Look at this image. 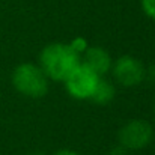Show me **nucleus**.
Here are the masks:
<instances>
[{
	"mask_svg": "<svg viewBox=\"0 0 155 155\" xmlns=\"http://www.w3.org/2000/svg\"><path fill=\"white\" fill-rule=\"evenodd\" d=\"M80 62V56L72 51L68 44L53 42L41 50L38 66L42 69L48 80L63 81Z\"/></svg>",
	"mask_w": 155,
	"mask_h": 155,
	"instance_id": "1",
	"label": "nucleus"
},
{
	"mask_svg": "<svg viewBox=\"0 0 155 155\" xmlns=\"http://www.w3.org/2000/svg\"><path fill=\"white\" fill-rule=\"evenodd\" d=\"M11 81L14 89L27 98H42L48 92V78L35 63H20L14 68Z\"/></svg>",
	"mask_w": 155,
	"mask_h": 155,
	"instance_id": "2",
	"label": "nucleus"
},
{
	"mask_svg": "<svg viewBox=\"0 0 155 155\" xmlns=\"http://www.w3.org/2000/svg\"><path fill=\"white\" fill-rule=\"evenodd\" d=\"M100 78L101 77L95 71H92L87 65L80 62L68 74L63 83H65V89L69 97H72L74 100L84 101V100H91Z\"/></svg>",
	"mask_w": 155,
	"mask_h": 155,
	"instance_id": "3",
	"label": "nucleus"
},
{
	"mask_svg": "<svg viewBox=\"0 0 155 155\" xmlns=\"http://www.w3.org/2000/svg\"><path fill=\"white\" fill-rule=\"evenodd\" d=\"M154 139V128L148 120L133 119L127 122L117 133V140L127 151H137L146 148Z\"/></svg>",
	"mask_w": 155,
	"mask_h": 155,
	"instance_id": "4",
	"label": "nucleus"
},
{
	"mask_svg": "<svg viewBox=\"0 0 155 155\" xmlns=\"http://www.w3.org/2000/svg\"><path fill=\"white\" fill-rule=\"evenodd\" d=\"M111 72H113L114 80L119 84L125 87H133V86L140 84L145 80L146 68L139 59L125 54V56L117 57L116 62H113Z\"/></svg>",
	"mask_w": 155,
	"mask_h": 155,
	"instance_id": "5",
	"label": "nucleus"
},
{
	"mask_svg": "<svg viewBox=\"0 0 155 155\" xmlns=\"http://www.w3.org/2000/svg\"><path fill=\"white\" fill-rule=\"evenodd\" d=\"M83 63L101 77L111 69L113 60L110 53L101 47H87V50L83 53Z\"/></svg>",
	"mask_w": 155,
	"mask_h": 155,
	"instance_id": "6",
	"label": "nucleus"
},
{
	"mask_svg": "<svg viewBox=\"0 0 155 155\" xmlns=\"http://www.w3.org/2000/svg\"><path fill=\"white\" fill-rule=\"evenodd\" d=\"M114 95H116V91H114V86L108 81V80H104L100 78L98 80V84L91 97V101L98 105H107L114 100Z\"/></svg>",
	"mask_w": 155,
	"mask_h": 155,
	"instance_id": "7",
	"label": "nucleus"
},
{
	"mask_svg": "<svg viewBox=\"0 0 155 155\" xmlns=\"http://www.w3.org/2000/svg\"><path fill=\"white\" fill-rule=\"evenodd\" d=\"M71 48H72V51H75L78 56H81L83 53L87 50V47H89V44H87V41L84 39V38H81V36H77V38H74L69 44H68Z\"/></svg>",
	"mask_w": 155,
	"mask_h": 155,
	"instance_id": "8",
	"label": "nucleus"
},
{
	"mask_svg": "<svg viewBox=\"0 0 155 155\" xmlns=\"http://www.w3.org/2000/svg\"><path fill=\"white\" fill-rule=\"evenodd\" d=\"M142 8L143 12L155 21V0H142Z\"/></svg>",
	"mask_w": 155,
	"mask_h": 155,
	"instance_id": "9",
	"label": "nucleus"
},
{
	"mask_svg": "<svg viewBox=\"0 0 155 155\" xmlns=\"http://www.w3.org/2000/svg\"><path fill=\"white\" fill-rule=\"evenodd\" d=\"M145 78L148 81H151L152 84H155V65L146 68V72H145Z\"/></svg>",
	"mask_w": 155,
	"mask_h": 155,
	"instance_id": "10",
	"label": "nucleus"
},
{
	"mask_svg": "<svg viewBox=\"0 0 155 155\" xmlns=\"http://www.w3.org/2000/svg\"><path fill=\"white\" fill-rule=\"evenodd\" d=\"M53 155H80V154L77 151H72V149H59Z\"/></svg>",
	"mask_w": 155,
	"mask_h": 155,
	"instance_id": "11",
	"label": "nucleus"
},
{
	"mask_svg": "<svg viewBox=\"0 0 155 155\" xmlns=\"http://www.w3.org/2000/svg\"><path fill=\"white\" fill-rule=\"evenodd\" d=\"M108 155H127V149L122 148V146H119V148H113Z\"/></svg>",
	"mask_w": 155,
	"mask_h": 155,
	"instance_id": "12",
	"label": "nucleus"
},
{
	"mask_svg": "<svg viewBox=\"0 0 155 155\" xmlns=\"http://www.w3.org/2000/svg\"><path fill=\"white\" fill-rule=\"evenodd\" d=\"M29 155H45V154H42V152H32V154H29Z\"/></svg>",
	"mask_w": 155,
	"mask_h": 155,
	"instance_id": "13",
	"label": "nucleus"
}]
</instances>
